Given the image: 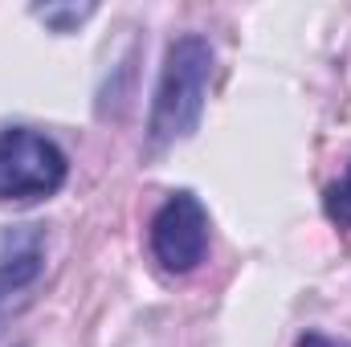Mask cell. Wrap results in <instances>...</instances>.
Masks as SVG:
<instances>
[{
    "mask_svg": "<svg viewBox=\"0 0 351 347\" xmlns=\"http://www.w3.org/2000/svg\"><path fill=\"white\" fill-rule=\"evenodd\" d=\"M98 8L94 4H37L33 8V16L45 25V29H53V33H74L82 21H90Z\"/></svg>",
    "mask_w": 351,
    "mask_h": 347,
    "instance_id": "5",
    "label": "cell"
},
{
    "mask_svg": "<svg viewBox=\"0 0 351 347\" xmlns=\"http://www.w3.org/2000/svg\"><path fill=\"white\" fill-rule=\"evenodd\" d=\"M70 176L66 152L33 131V127H4L0 131V204H33L49 200Z\"/></svg>",
    "mask_w": 351,
    "mask_h": 347,
    "instance_id": "2",
    "label": "cell"
},
{
    "mask_svg": "<svg viewBox=\"0 0 351 347\" xmlns=\"http://www.w3.org/2000/svg\"><path fill=\"white\" fill-rule=\"evenodd\" d=\"M294 347H351V344L348 339H335V335H323V331H306V335H298Z\"/></svg>",
    "mask_w": 351,
    "mask_h": 347,
    "instance_id": "7",
    "label": "cell"
},
{
    "mask_svg": "<svg viewBox=\"0 0 351 347\" xmlns=\"http://www.w3.org/2000/svg\"><path fill=\"white\" fill-rule=\"evenodd\" d=\"M208 82H213V45L200 33L176 37L164 53V70H160L156 98H152V119H147L152 152L176 147L180 139H188L200 127Z\"/></svg>",
    "mask_w": 351,
    "mask_h": 347,
    "instance_id": "1",
    "label": "cell"
},
{
    "mask_svg": "<svg viewBox=\"0 0 351 347\" xmlns=\"http://www.w3.org/2000/svg\"><path fill=\"white\" fill-rule=\"evenodd\" d=\"M45 265V233L41 225H8L0 237V302L37 282Z\"/></svg>",
    "mask_w": 351,
    "mask_h": 347,
    "instance_id": "4",
    "label": "cell"
},
{
    "mask_svg": "<svg viewBox=\"0 0 351 347\" xmlns=\"http://www.w3.org/2000/svg\"><path fill=\"white\" fill-rule=\"evenodd\" d=\"M323 213H327L331 225L351 229V168L339 176L335 184H327V192H323Z\"/></svg>",
    "mask_w": 351,
    "mask_h": 347,
    "instance_id": "6",
    "label": "cell"
},
{
    "mask_svg": "<svg viewBox=\"0 0 351 347\" xmlns=\"http://www.w3.org/2000/svg\"><path fill=\"white\" fill-rule=\"evenodd\" d=\"M147 241H152V258L160 261V270L192 274L208 258V208L200 204V196L188 188L172 192L156 208Z\"/></svg>",
    "mask_w": 351,
    "mask_h": 347,
    "instance_id": "3",
    "label": "cell"
}]
</instances>
